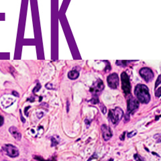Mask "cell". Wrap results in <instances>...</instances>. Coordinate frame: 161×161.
<instances>
[{"label":"cell","mask_w":161,"mask_h":161,"mask_svg":"<svg viewBox=\"0 0 161 161\" xmlns=\"http://www.w3.org/2000/svg\"><path fill=\"white\" fill-rule=\"evenodd\" d=\"M134 95L138 101L142 103H148L150 101L149 89L145 85L139 84L136 86Z\"/></svg>","instance_id":"6da1fadb"},{"label":"cell","mask_w":161,"mask_h":161,"mask_svg":"<svg viewBox=\"0 0 161 161\" xmlns=\"http://www.w3.org/2000/svg\"><path fill=\"white\" fill-rule=\"evenodd\" d=\"M124 116V111L119 107H116L114 109H110L108 114L110 121L113 124H117Z\"/></svg>","instance_id":"7a4b0ae2"},{"label":"cell","mask_w":161,"mask_h":161,"mask_svg":"<svg viewBox=\"0 0 161 161\" xmlns=\"http://www.w3.org/2000/svg\"><path fill=\"white\" fill-rule=\"evenodd\" d=\"M121 80H122V88L124 94L127 95L130 94L131 84L130 78L126 72H123L121 75Z\"/></svg>","instance_id":"3957f363"},{"label":"cell","mask_w":161,"mask_h":161,"mask_svg":"<svg viewBox=\"0 0 161 161\" xmlns=\"http://www.w3.org/2000/svg\"><path fill=\"white\" fill-rule=\"evenodd\" d=\"M140 75L146 82H150L153 79L154 73L150 68L144 67L140 70Z\"/></svg>","instance_id":"277c9868"},{"label":"cell","mask_w":161,"mask_h":161,"mask_svg":"<svg viewBox=\"0 0 161 161\" xmlns=\"http://www.w3.org/2000/svg\"><path fill=\"white\" fill-rule=\"evenodd\" d=\"M3 149L10 157L15 158L19 155L18 148L12 144H5L3 147Z\"/></svg>","instance_id":"5b68a950"},{"label":"cell","mask_w":161,"mask_h":161,"mask_svg":"<svg viewBox=\"0 0 161 161\" xmlns=\"http://www.w3.org/2000/svg\"><path fill=\"white\" fill-rule=\"evenodd\" d=\"M108 86L111 89H117L119 86V77L118 74L112 73L107 78Z\"/></svg>","instance_id":"8992f818"},{"label":"cell","mask_w":161,"mask_h":161,"mask_svg":"<svg viewBox=\"0 0 161 161\" xmlns=\"http://www.w3.org/2000/svg\"><path fill=\"white\" fill-rule=\"evenodd\" d=\"M139 107V101L138 99H136L132 97H130L128 100V108H127V113L130 114L134 113L136 110L138 109Z\"/></svg>","instance_id":"52a82bcc"},{"label":"cell","mask_w":161,"mask_h":161,"mask_svg":"<svg viewBox=\"0 0 161 161\" xmlns=\"http://www.w3.org/2000/svg\"><path fill=\"white\" fill-rule=\"evenodd\" d=\"M104 89V85L101 80L99 79L97 80L95 83L93 85L92 88L90 89L91 93H92L93 94L95 95H98L100 94V92Z\"/></svg>","instance_id":"ba28073f"},{"label":"cell","mask_w":161,"mask_h":161,"mask_svg":"<svg viewBox=\"0 0 161 161\" xmlns=\"http://www.w3.org/2000/svg\"><path fill=\"white\" fill-rule=\"evenodd\" d=\"M101 132H102L103 139H104L105 141L109 140L112 137V136H113L111 129H110L109 126H107V125L105 124H103L102 125V126H101Z\"/></svg>","instance_id":"9c48e42d"},{"label":"cell","mask_w":161,"mask_h":161,"mask_svg":"<svg viewBox=\"0 0 161 161\" xmlns=\"http://www.w3.org/2000/svg\"><path fill=\"white\" fill-rule=\"evenodd\" d=\"M9 132L11 133V134L14 137V138H16L18 140H20L22 138V134H20V132H19L18 128L16 127H10L9 129Z\"/></svg>","instance_id":"30bf717a"},{"label":"cell","mask_w":161,"mask_h":161,"mask_svg":"<svg viewBox=\"0 0 161 161\" xmlns=\"http://www.w3.org/2000/svg\"><path fill=\"white\" fill-rule=\"evenodd\" d=\"M79 73L77 70H72V71L69 72V73H68V77L71 80L77 79V78L79 77Z\"/></svg>","instance_id":"8fae6325"},{"label":"cell","mask_w":161,"mask_h":161,"mask_svg":"<svg viewBox=\"0 0 161 161\" xmlns=\"http://www.w3.org/2000/svg\"><path fill=\"white\" fill-rule=\"evenodd\" d=\"M132 62V61H116V64L119 66L122 67H126L127 65V63Z\"/></svg>","instance_id":"7c38bea8"},{"label":"cell","mask_w":161,"mask_h":161,"mask_svg":"<svg viewBox=\"0 0 161 161\" xmlns=\"http://www.w3.org/2000/svg\"><path fill=\"white\" fill-rule=\"evenodd\" d=\"M59 138H58V140L55 139V136L52 137L51 138V141H52V147H56V146L59 143Z\"/></svg>","instance_id":"4fadbf2b"},{"label":"cell","mask_w":161,"mask_h":161,"mask_svg":"<svg viewBox=\"0 0 161 161\" xmlns=\"http://www.w3.org/2000/svg\"><path fill=\"white\" fill-rule=\"evenodd\" d=\"M99 102V99H98V97L96 95H95L94 97H93V98L91 99V103H93V104H96Z\"/></svg>","instance_id":"5bb4252c"},{"label":"cell","mask_w":161,"mask_h":161,"mask_svg":"<svg viewBox=\"0 0 161 161\" xmlns=\"http://www.w3.org/2000/svg\"><path fill=\"white\" fill-rule=\"evenodd\" d=\"M137 134V130H133L131 132H129L128 134V138H132L133 136L136 135Z\"/></svg>","instance_id":"9a60e30c"},{"label":"cell","mask_w":161,"mask_h":161,"mask_svg":"<svg viewBox=\"0 0 161 161\" xmlns=\"http://www.w3.org/2000/svg\"><path fill=\"white\" fill-rule=\"evenodd\" d=\"M160 83H161V75H159V76H158L157 80H156V82L155 83V88L157 87L158 85H160Z\"/></svg>","instance_id":"2e32d148"},{"label":"cell","mask_w":161,"mask_h":161,"mask_svg":"<svg viewBox=\"0 0 161 161\" xmlns=\"http://www.w3.org/2000/svg\"><path fill=\"white\" fill-rule=\"evenodd\" d=\"M160 90H161V88L159 87V88L156 91V92H155V95H156V97H160V94H161Z\"/></svg>","instance_id":"e0dca14e"},{"label":"cell","mask_w":161,"mask_h":161,"mask_svg":"<svg viewBox=\"0 0 161 161\" xmlns=\"http://www.w3.org/2000/svg\"><path fill=\"white\" fill-rule=\"evenodd\" d=\"M101 111H102V113L103 114H106V111H107L106 107H105L104 105H103V104H101Z\"/></svg>","instance_id":"ac0fdd59"},{"label":"cell","mask_w":161,"mask_h":161,"mask_svg":"<svg viewBox=\"0 0 161 161\" xmlns=\"http://www.w3.org/2000/svg\"><path fill=\"white\" fill-rule=\"evenodd\" d=\"M134 159L135 160H144V158H141V156H139V155H138V154H135L134 155Z\"/></svg>","instance_id":"d6986e66"},{"label":"cell","mask_w":161,"mask_h":161,"mask_svg":"<svg viewBox=\"0 0 161 161\" xmlns=\"http://www.w3.org/2000/svg\"><path fill=\"white\" fill-rule=\"evenodd\" d=\"M3 122H4L3 117L2 116H0V127L3 124Z\"/></svg>","instance_id":"ffe728a7"},{"label":"cell","mask_w":161,"mask_h":161,"mask_svg":"<svg viewBox=\"0 0 161 161\" xmlns=\"http://www.w3.org/2000/svg\"><path fill=\"white\" fill-rule=\"evenodd\" d=\"M125 134H126V132H124V133H123L122 136H120V139L122 140H124V138H125Z\"/></svg>","instance_id":"44dd1931"},{"label":"cell","mask_w":161,"mask_h":161,"mask_svg":"<svg viewBox=\"0 0 161 161\" xmlns=\"http://www.w3.org/2000/svg\"><path fill=\"white\" fill-rule=\"evenodd\" d=\"M21 120H22V122H23V123H24V122H25V120L24 119V118H23L22 116V114H21Z\"/></svg>","instance_id":"7402d4cb"},{"label":"cell","mask_w":161,"mask_h":161,"mask_svg":"<svg viewBox=\"0 0 161 161\" xmlns=\"http://www.w3.org/2000/svg\"><path fill=\"white\" fill-rule=\"evenodd\" d=\"M36 159H39V160H42L43 158H39V157H35Z\"/></svg>","instance_id":"603a6c76"}]
</instances>
